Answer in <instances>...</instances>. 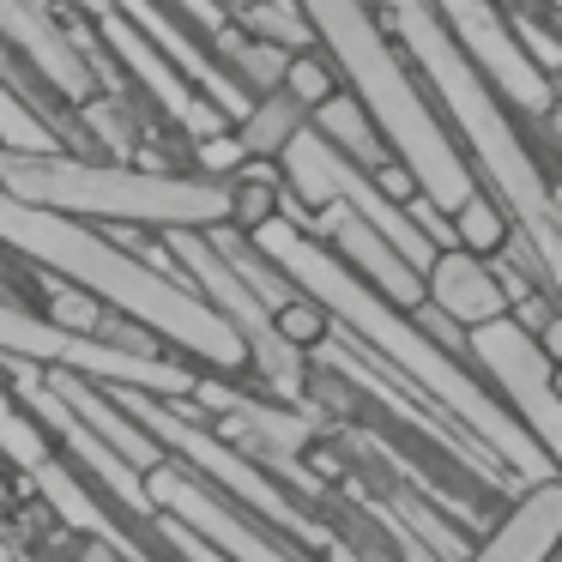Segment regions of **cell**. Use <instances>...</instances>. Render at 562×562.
I'll use <instances>...</instances> for the list:
<instances>
[{
  "label": "cell",
  "mask_w": 562,
  "mask_h": 562,
  "mask_svg": "<svg viewBox=\"0 0 562 562\" xmlns=\"http://www.w3.org/2000/svg\"><path fill=\"white\" fill-rule=\"evenodd\" d=\"M248 243L260 248V255L272 260V267H284L296 284H303L308 296H315L321 308H333V321H339L351 339H369L381 357H387L400 375H412L417 387L429 393V400L441 405V412L453 417V424H465L477 441H484L490 453H496L502 465H520L532 484H544V477H557V465H550V453L532 441V429L514 417V405L502 400L490 381H477L472 369H465V357L453 351V345H441L429 327H417V321L400 315V303L393 296H381L375 284L363 279V272L351 267L345 255H327V248L315 243V236L303 231V224H291L279 212V218H267Z\"/></svg>",
  "instance_id": "cell-1"
},
{
  "label": "cell",
  "mask_w": 562,
  "mask_h": 562,
  "mask_svg": "<svg viewBox=\"0 0 562 562\" xmlns=\"http://www.w3.org/2000/svg\"><path fill=\"white\" fill-rule=\"evenodd\" d=\"M0 243L13 248V255L37 260V267H49L55 279L103 296L127 321H139L146 333L170 339L176 351L200 357V363L224 369V375L255 363L243 327L206 291L158 272L146 255H127L122 243H110L91 224H79L74 212H55V206H37V200L13 194L7 182H0Z\"/></svg>",
  "instance_id": "cell-2"
},
{
  "label": "cell",
  "mask_w": 562,
  "mask_h": 562,
  "mask_svg": "<svg viewBox=\"0 0 562 562\" xmlns=\"http://www.w3.org/2000/svg\"><path fill=\"white\" fill-rule=\"evenodd\" d=\"M381 13H387V31L400 37L405 61L436 86L448 122L460 127V139L472 146V158L484 164L490 188H496L502 212L514 218V236L532 248L538 279H544L550 296L562 303V212H557V194H550L532 146L514 134L508 103H502L496 86L472 67V55L460 49V37L448 31L436 0H381Z\"/></svg>",
  "instance_id": "cell-3"
},
{
  "label": "cell",
  "mask_w": 562,
  "mask_h": 562,
  "mask_svg": "<svg viewBox=\"0 0 562 562\" xmlns=\"http://www.w3.org/2000/svg\"><path fill=\"white\" fill-rule=\"evenodd\" d=\"M303 19L315 25V43L333 55V67L345 74V86L369 103V115L381 122L387 146L412 164L417 188L436 200L441 212H460L477 200V176L460 158V146L448 139V127L436 122V110L424 103V91L405 74V49L393 43L387 25H375L369 0H296Z\"/></svg>",
  "instance_id": "cell-4"
},
{
  "label": "cell",
  "mask_w": 562,
  "mask_h": 562,
  "mask_svg": "<svg viewBox=\"0 0 562 562\" xmlns=\"http://www.w3.org/2000/svg\"><path fill=\"white\" fill-rule=\"evenodd\" d=\"M0 182L55 212H79L127 231H218L236 218V182L98 164L79 151H0Z\"/></svg>",
  "instance_id": "cell-5"
},
{
  "label": "cell",
  "mask_w": 562,
  "mask_h": 562,
  "mask_svg": "<svg viewBox=\"0 0 562 562\" xmlns=\"http://www.w3.org/2000/svg\"><path fill=\"white\" fill-rule=\"evenodd\" d=\"M115 400H122V412L139 417V424H146L182 465H194L200 477H212V484H218L231 502H243L255 520H267V526H279L284 538H296L308 557H321V562H363V557H357V544L339 532V526H327L321 514H308L303 502H296L260 460H248L231 436L194 424L188 405H170L164 393H146V387H115Z\"/></svg>",
  "instance_id": "cell-6"
},
{
  "label": "cell",
  "mask_w": 562,
  "mask_h": 562,
  "mask_svg": "<svg viewBox=\"0 0 562 562\" xmlns=\"http://www.w3.org/2000/svg\"><path fill=\"white\" fill-rule=\"evenodd\" d=\"M0 357H25L37 369H67V375H91L103 387H146V393H164V400H188L200 393V375L176 357H158V351H127V345L103 339V333H79V327H61V321H43L31 315L25 303L0 296Z\"/></svg>",
  "instance_id": "cell-7"
},
{
  "label": "cell",
  "mask_w": 562,
  "mask_h": 562,
  "mask_svg": "<svg viewBox=\"0 0 562 562\" xmlns=\"http://www.w3.org/2000/svg\"><path fill=\"white\" fill-rule=\"evenodd\" d=\"M0 460L13 465V472H25L31 484H37V496L49 502L79 538H103V544H115L127 562H170L164 550H151L158 538H139L127 520H115L98 502V490L79 484V477L55 460V436L31 417V405H19V393L7 387V375H0Z\"/></svg>",
  "instance_id": "cell-8"
},
{
  "label": "cell",
  "mask_w": 562,
  "mask_h": 562,
  "mask_svg": "<svg viewBox=\"0 0 562 562\" xmlns=\"http://www.w3.org/2000/svg\"><path fill=\"white\" fill-rule=\"evenodd\" d=\"M164 236H170L176 255L188 260V272H194L200 291H206L212 303H218L236 327H243V339H248V351H255L260 375L272 381V393H279L284 405H303L308 400V357L279 333V321H272V308L260 303V291L218 255V248H212L206 231H164Z\"/></svg>",
  "instance_id": "cell-9"
},
{
  "label": "cell",
  "mask_w": 562,
  "mask_h": 562,
  "mask_svg": "<svg viewBox=\"0 0 562 562\" xmlns=\"http://www.w3.org/2000/svg\"><path fill=\"white\" fill-rule=\"evenodd\" d=\"M465 357H477L490 387L514 405V417L532 429V441L562 472V393L550 387V357H544V345H538V333L520 327L514 315L484 321V327L465 333Z\"/></svg>",
  "instance_id": "cell-10"
},
{
  "label": "cell",
  "mask_w": 562,
  "mask_h": 562,
  "mask_svg": "<svg viewBox=\"0 0 562 562\" xmlns=\"http://www.w3.org/2000/svg\"><path fill=\"white\" fill-rule=\"evenodd\" d=\"M448 31L460 37V49L472 55V67L496 86V98L508 103L526 122H544L557 115V79L532 61V49L520 43V31L508 25V7L502 0H436Z\"/></svg>",
  "instance_id": "cell-11"
},
{
  "label": "cell",
  "mask_w": 562,
  "mask_h": 562,
  "mask_svg": "<svg viewBox=\"0 0 562 562\" xmlns=\"http://www.w3.org/2000/svg\"><path fill=\"white\" fill-rule=\"evenodd\" d=\"M74 7H79V13H91L98 37L110 43V55L127 67V79H134V86H146V98L158 103V110L170 115V122L182 127L188 139H194V146L231 127V115H224L218 103H212L206 91H200L194 79H188L182 67L170 61V55H164L158 43H151L146 31L134 25V19H127L122 7H115V0H74Z\"/></svg>",
  "instance_id": "cell-12"
},
{
  "label": "cell",
  "mask_w": 562,
  "mask_h": 562,
  "mask_svg": "<svg viewBox=\"0 0 562 562\" xmlns=\"http://www.w3.org/2000/svg\"><path fill=\"white\" fill-rule=\"evenodd\" d=\"M146 484H151V502H158L164 514H176V520H188L194 532H206L224 557H236V562H296V550L284 544V538L260 532L243 508H231V496H224L212 477H200L194 465H182L176 453L158 472H146Z\"/></svg>",
  "instance_id": "cell-13"
},
{
  "label": "cell",
  "mask_w": 562,
  "mask_h": 562,
  "mask_svg": "<svg viewBox=\"0 0 562 562\" xmlns=\"http://www.w3.org/2000/svg\"><path fill=\"white\" fill-rule=\"evenodd\" d=\"M0 37L13 43L19 61H25L55 98L74 103V110H86V103L98 98L103 79H98V67H91V55L74 43V31H61V19H55L43 0H0Z\"/></svg>",
  "instance_id": "cell-14"
},
{
  "label": "cell",
  "mask_w": 562,
  "mask_h": 562,
  "mask_svg": "<svg viewBox=\"0 0 562 562\" xmlns=\"http://www.w3.org/2000/svg\"><path fill=\"white\" fill-rule=\"evenodd\" d=\"M315 231H327L333 243H339V255L351 260L357 272H363L369 284H375L381 296H393L400 308H424L429 303V279L412 267V260L400 255V248L387 243V236L375 231V224L363 218L357 206H345V200H333V206H321V218H315Z\"/></svg>",
  "instance_id": "cell-15"
},
{
  "label": "cell",
  "mask_w": 562,
  "mask_h": 562,
  "mask_svg": "<svg viewBox=\"0 0 562 562\" xmlns=\"http://www.w3.org/2000/svg\"><path fill=\"white\" fill-rule=\"evenodd\" d=\"M562 544V477L532 484L465 562H550Z\"/></svg>",
  "instance_id": "cell-16"
},
{
  "label": "cell",
  "mask_w": 562,
  "mask_h": 562,
  "mask_svg": "<svg viewBox=\"0 0 562 562\" xmlns=\"http://www.w3.org/2000/svg\"><path fill=\"white\" fill-rule=\"evenodd\" d=\"M429 303L448 321H460L465 333L508 315V291H502L496 267H490L484 255H472V248H460V243H441L436 267H429Z\"/></svg>",
  "instance_id": "cell-17"
},
{
  "label": "cell",
  "mask_w": 562,
  "mask_h": 562,
  "mask_svg": "<svg viewBox=\"0 0 562 562\" xmlns=\"http://www.w3.org/2000/svg\"><path fill=\"white\" fill-rule=\"evenodd\" d=\"M308 122H315L321 134H327L333 146L345 151V158H357V164H363V170H375V164H387V158H393V146H387V134H381V122L369 115V103L357 98L351 86H345V91H333V98L321 103V110L308 115Z\"/></svg>",
  "instance_id": "cell-18"
},
{
  "label": "cell",
  "mask_w": 562,
  "mask_h": 562,
  "mask_svg": "<svg viewBox=\"0 0 562 562\" xmlns=\"http://www.w3.org/2000/svg\"><path fill=\"white\" fill-rule=\"evenodd\" d=\"M303 127H308V110L279 86V91H260V98L248 103V115L236 122V139H243L248 164H260V158H284V146H291Z\"/></svg>",
  "instance_id": "cell-19"
},
{
  "label": "cell",
  "mask_w": 562,
  "mask_h": 562,
  "mask_svg": "<svg viewBox=\"0 0 562 562\" xmlns=\"http://www.w3.org/2000/svg\"><path fill=\"white\" fill-rule=\"evenodd\" d=\"M236 25H243L248 37L284 43V49H315V25L303 19L296 0H243V7H236Z\"/></svg>",
  "instance_id": "cell-20"
},
{
  "label": "cell",
  "mask_w": 562,
  "mask_h": 562,
  "mask_svg": "<svg viewBox=\"0 0 562 562\" xmlns=\"http://www.w3.org/2000/svg\"><path fill=\"white\" fill-rule=\"evenodd\" d=\"M61 127L43 110H31L25 98H13V86L0 79V151H61Z\"/></svg>",
  "instance_id": "cell-21"
},
{
  "label": "cell",
  "mask_w": 562,
  "mask_h": 562,
  "mask_svg": "<svg viewBox=\"0 0 562 562\" xmlns=\"http://www.w3.org/2000/svg\"><path fill=\"white\" fill-rule=\"evenodd\" d=\"M291 55H296V49H284V43H267V37H248V31H243V37L224 49V67H231V74L260 98V91H279V86H284V67H291Z\"/></svg>",
  "instance_id": "cell-22"
},
{
  "label": "cell",
  "mask_w": 562,
  "mask_h": 562,
  "mask_svg": "<svg viewBox=\"0 0 562 562\" xmlns=\"http://www.w3.org/2000/svg\"><path fill=\"white\" fill-rule=\"evenodd\" d=\"M453 243L472 248V255H484V260H496L502 248L514 243V224H508V212H502V200H484V194H477L472 206L453 212Z\"/></svg>",
  "instance_id": "cell-23"
},
{
  "label": "cell",
  "mask_w": 562,
  "mask_h": 562,
  "mask_svg": "<svg viewBox=\"0 0 562 562\" xmlns=\"http://www.w3.org/2000/svg\"><path fill=\"white\" fill-rule=\"evenodd\" d=\"M284 91H291L296 103H303L308 115L321 110V103L339 91V67H333V55H321V49H296L291 55V67H284Z\"/></svg>",
  "instance_id": "cell-24"
},
{
  "label": "cell",
  "mask_w": 562,
  "mask_h": 562,
  "mask_svg": "<svg viewBox=\"0 0 562 562\" xmlns=\"http://www.w3.org/2000/svg\"><path fill=\"white\" fill-rule=\"evenodd\" d=\"M272 321H279V333L296 351H321V345L333 339V308H321L308 291H296L284 308H272Z\"/></svg>",
  "instance_id": "cell-25"
},
{
  "label": "cell",
  "mask_w": 562,
  "mask_h": 562,
  "mask_svg": "<svg viewBox=\"0 0 562 562\" xmlns=\"http://www.w3.org/2000/svg\"><path fill=\"white\" fill-rule=\"evenodd\" d=\"M151 532H158V544L170 562H236V557H224L206 532H194L188 520H176V514H164V508H158V520H151Z\"/></svg>",
  "instance_id": "cell-26"
},
{
  "label": "cell",
  "mask_w": 562,
  "mask_h": 562,
  "mask_svg": "<svg viewBox=\"0 0 562 562\" xmlns=\"http://www.w3.org/2000/svg\"><path fill=\"white\" fill-rule=\"evenodd\" d=\"M369 176H375V188H381V194H387V200H400V206H412V200L424 194V188H417V176H412V164H405L400 151H393L387 164H375V170H369Z\"/></svg>",
  "instance_id": "cell-27"
},
{
  "label": "cell",
  "mask_w": 562,
  "mask_h": 562,
  "mask_svg": "<svg viewBox=\"0 0 562 562\" xmlns=\"http://www.w3.org/2000/svg\"><path fill=\"white\" fill-rule=\"evenodd\" d=\"M538 345H544L550 363H562V315H550L544 327H538Z\"/></svg>",
  "instance_id": "cell-28"
},
{
  "label": "cell",
  "mask_w": 562,
  "mask_h": 562,
  "mask_svg": "<svg viewBox=\"0 0 562 562\" xmlns=\"http://www.w3.org/2000/svg\"><path fill=\"white\" fill-rule=\"evenodd\" d=\"M0 508H13V477H7V465H0Z\"/></svg>",
  "instance_id": "cell-29"
},
{
  "label": "cell",
  "mask_w": 562,
  "mask_h": 562,
  "mask_svg": "<svg viewBox=\"0 0 562 562\" xmlns=\"http://www.w3.org/2000/svg\"><path fill=\"white\" fill-rule=\"evenodd\" d=\"M550 387H557V393H562V363H550Z\"/></svg>",
  "instance_id": "cell-30"
},
{
  "label": "cell",
  "mask_w": 562,
  "mask_h": 562,
  "mask_svg": "<svg viewBox=\"0 0 562 562\" xmlns=\"http://www.w3.org/2000/svg\"><path fill=\"white\" fill-rule=\"evenodd\" d=\"M544 7H550V13H557V19H562V0H544Z\"/></svg>",
  "instance_id": "cell-31"
},
{
  "label": "cell",
  "mask_w": 562,
  "mask_h": 562,
  "mask_svg": "<svg viewBox=\"0 0 562 562\" xmlns=\"http://www.w3.org/2000/svg\"><path fill=\"white\" fill-rule=\"evenodd\" d=\"M557 98H562V79H557Z\"/></svg>",
  "instance_id": "cell-32"
},
{
  "label": "cell",
  "mask_w": 562,
  "mask_h": 562,
  "mask_svg": "<svg viewBox=\"0 0 562 562\" xmlns=\"http://www.w3.org/2000/svg\"><path fill=\"white\" fill-rule=\"evenodd\" d=\"M557 557H562V544H557Z\"/></svg>",
  "instance_id": "cell-33"
}]
</instances>
